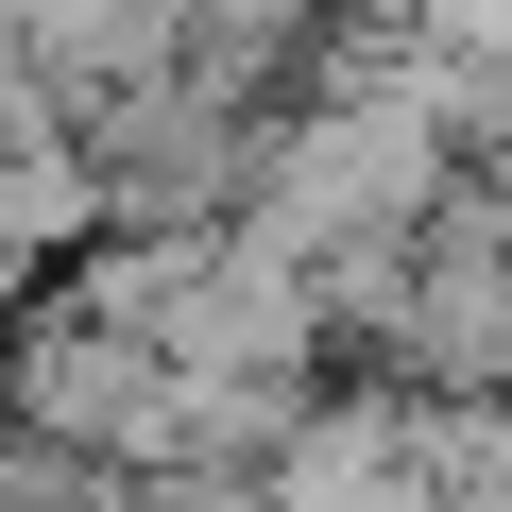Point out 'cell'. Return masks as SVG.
Masks as SVG:
<instances>
[{
    "mask_svg": "<svg viewBox=\"0 0 512 512\" xmlns=\"http://www.w3.org/2000/svg\"><path fill=\"white\" fill-rule=\"evenodd\" d=\"M256 512H461V478L410 393H308L291 444L256 461Z\"/></svg>",
    "mask_w": 512,
    "mask_h": 512,
    "instance_id": "cell-1",
    "label": "cell"
},
{
    "mask_svg": "<svg viewBox=\"0 0 512 512\" xmlns=\"http://www.w3.org/2000/svg\"><path fill=\"white\" fill-rule=\"evenodd\" d=\"M35 120H69V86L35 69V35H18V18H0V137H35Z\"/></svg>",
    "mask_w": 512,
    "mask_h": 512,
    "instance_id": "cell-2",
    "label": "cell"
}]
</instances>
